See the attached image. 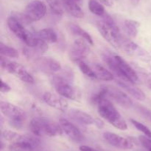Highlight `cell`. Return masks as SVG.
Masks as SVG:
<instances>
[{"instance_id":"d4e9b609","label":"cell","mask_w":151,"mask_h":151,"mask_svg":"<svg viewBox=\"0 0 151 151\" xmlns=\"http://www.w3.org/2000/svg\"><path fill=\"white\" fill-rule=\"evenodd\" d=\"M88 9L93 14L97 16H103L106 13L104 4L97 0H89L88 1Z\"/></svg>"},{"instance_id":"83f0119b","label":"cell","mask_w":151,"mask_h":151,"mask_svg":"<svg viewBox=\"0 0 151 151\" xmlns=\"http://www.w3.org/2000/svg\"><path fill=\"white\" fill-rule=\"evenodd\" d=\"M77 64H78L81 71L84 74V75H86V76L89 77V78H91L97 79V76H96L95 73H94L92 67L90 66L89 65H88V64L86 62H84L83 60L81 61V62H79Z\"/></svg>"},{"instance_id":"f35d334b","label":"cell","mask_w":151,"mask_h":151,"mask_svg":"<svg viewBox=\"0 0 151 151\" xmlns=\"http://www.w3.org/2000/svg\"><path fill=\"white\" fill-rule=\"evenodd\" d=\"M75 1H76L77 2L79 3V4H81V3L82 2V0H75Z\"/></svg>"},{"instance_id":"9a60e30c","label":"cell","mask_w":151,"mask_h":151,"mask_svg":"<svg viewBox=\"0 0 151 151\" xmlns=\"http://www.w3.org/2000/svg\"><path fill=\"white\" fill-rule=\"evenodd\" d=\"M108 96L120 106L130 108L133 106V101L130 96L116 87H109Z\"/></svg>"},{"instance_id":"8d00e7d4","label":"cell","mask_w":151,"mask_h":151,"mask_svg":"<svg viewBox=\"0 0 151 151\" xmlns=\"http://www.w3.org/2000/svg\"><path fill=\"white\" fill-rule=\"evenodd\" d=\"M94 124H95V125L100 129L103 128V126H104V123H103V121H101L100 119H99V118H96L95 123H94Z\"/></svg>"},{"instance_id":"484cf974","label":"cell","mask_w":151,"mask_h":151,"mask_svg":"<svg viewBox=\"0 0 151 151\" xmlns=\"http://www.w3.org/2000/svg\"><path fill=\"white\" fill-rule=\"evenodd\" d=\"M0 53L1 56L8 58H18L19 53L17 50L10 46L4 44L3 42L0 43Z\"/></svg>"},{"instance_id":"44dd1931","label":"cell","mask_w":151,"mask_h":151,"mask_svg":"<svg viewBox=\"0 0 151 151\" xmlns=\"http://www.w3.org/2000/svg\"><path fill=\"white\" fill-rule=\"evenodd\" d=\"M68 29L73 35L79 36L80 38L85 40L86 42H88L91 45L94 44V41H93L92 37L91 36V35L87 31H86L83 28H82L81 26L77 25V24L69 23Z\"/></svg>"},{"instance_id":"74e56055","label":"cell","mask_w":151,"mask_h":151,"mask_svg":"<svg viewBox=\"0 0 151 151\" xmlns=\"http://www.w3.org/2000/svg\"><path fill=\"white\" fill-rule=\"evenodd\" d=\"M140 1H141V0H131V3H132L134 5H137V4L139 3Z\"/></svg>"},{"instance_id":"6da1fadb","label":"cell","mask_w":151,"mask_h":151,"mask_svg":"<svg viewBox=\"0 0 151 151\" xmlns=\"http://www.w3.org/2000/svg\"><path fill=\"white\" fill-rule=\"evenodd\" d=\"M101 17V20L97 21L96 23V26L100 35L114 47L122 48L125 41L114 19L107 13Z\"/></svg>"},{"instance_id":"f546056e","label":"cell","mask_w":151,"mask_h":151,"mask_svg":"<svg viewBox=\"0 0 151 151\" xmlns=\"http://www.w3.org/2000/svg\"><path fill=\"white\" fill-rule=\"evenodd\" d=\"M131 122L137 130H139L140 132H142L145 136H147V137L150 138L151 139V130L147 127V126H145V124H143L142 123L138 121L137 120L133 119V118L131 119Z\"/></svg>"},{"instance_id":"7a4b0ae2","label":"cell","mask_w":151,"mask_h":151,"mask_svg":"<svg viewBox=\"0 0 151 151\" xmlns=\"http://www.w3.org/2000/svg\"><path fill=\"white\" fill-rule=\"evenodd\" d=\"M97 111L100 116L109 121L116 128L121 130L128 129L126 121L122 118L120 113L117 110L112 102L107 98L103 99L97 105Z\"/></svg>"},{"instance_id":"5bb4252c","label":"cell","mask_w":151,"mask_h":151,"mask_svg":"<svg viewBox=\"0 0 151 151\" xmlns=\"http://www.w3.org/2000/svg\"><path fill=\"white\" fill-rule=\"evenodd\" d=\"M43 99L49 106L62 112L66 111L69 107V104L66 99L58 94L57 95L50 92H46L43 95Z\"/></svg>"},{"instance_id":"4316f807","label":"cell","mask_w":151,"mask_h":151,"mask_svg":"<svg viewBox=\"0 0 151 151\" xmlns=\"http://www.w3.org/2000/svg\"><path fill=\"white\" fill-rule=\"evenodd\" d=\"M45 1L47 2L50 10L54 14L58 16H60L63 15L64 9L62 5L61 1H60L59 0H45Z\"/></svg>"},{"instance_id":"4fadbf2b","label":"cell","mask_w":151,"mask_h":151,"mask_svg":"<svg viewBox=\"0 0 151 151\" xmlns=\"http://www.w3.org/2000/svg\"><path fill=\"white\" fill-rule=\"evenodd\" d=\"M60 125L62 130L66 134V136L75 142H83L85 137L82 132L75 126L73 123L65 118H60Z\"/></svg>"},{"instance_id":"cb8c5ba5","label":"cell","mask_w":151,"mask_h":151,"mask_svg":"<svg viewBox=\"0 0 151 151\" xmlns=\"http://www.w3.org/2000/svg\"><path fill=\"white\" fill-rule=\"evenodd\" d=\"M140 24L134 19H126L124 22L125 33L131 37H136L138 34Z\"/></svg>"},{"instance_id":"d6986e66","label":"cell","mask_w":151,"mask_h":151,"mask_svg":"<svg viewBox=\"0 0 151 151\" xmlns=\"http://www.w3.org/2000/svg\"><path fill=\"white\" fill-rule=\"evenodd\" d=\"M63 9L69 14L75 18L81 19L84 16V12L80 6V4L75 0H60Z\"/></svg>"},{"instance_id":"4dcf8cb0","label":"cell","mask_w":151,"mask_h":151,"mask_svg":"<svg viewBox=\"0 0 151 151\" xmlns=\"http://www.w3.org/2000/svg\"><path fill=\"white\" fill-rule=\"evenodd\" d=\"M18 135H19V133L10 130H5L1 133V136H2L3 139L7 141H9V142H13L17 137Z\"/></svg>"},{"instance_id":"603a6c76","label":"cell","mask_w":151,"mask_h":151,"mask_svg":"<svg viewBox=\"0 0 151 151\" xmlns=\"http://www.w3.org/2000/svg\"><path fill=\"white\" fill-rule=\"evenodd\" d=\"M37 35L41 39L48 44L55 43L58 41L57 33L52 28H44V29L40 30Z\"/></svg>"},{"instance_id":"3957f363","label":"cell","mask_w":151,"mask_h":151,"mask_svg":"<svg viewBox=\"0 0 151 151\" xmlns=\"http://www.w3.org/2000/svg\"><path fill=\"white\" fill-rule=\"evenodd\" d=\"M29 130L33 135L41 137H53L60 136L63 133L60 124L39 117L31 120Z\"/></svg>"},{"instance_id":"9c48e42d","label":"cell","mask_w":151,"mask_h":151,"mask_svg":"<svg viewBox=\"0 0 151 151\" xmlns=\"http://www.w3.org/2000/svg\"><path fill=\"white\" fill-rule=\"evenodd\" d=\"M115 59L117 64L118 69L122 78L119 80L127 81V82L135 84L139 81V76L137 73L134 68L126 62L124 59H122L119 55L114 54Z\"/></svg>"},{"instance_id":"7402d4cb","label":"cell","mask_w":151,"mask_h":151,"mask_svg":"<svg viewBox=\"0 0 151 151\" xmlns=\"http://www.w3.org/2000/svg\"><path fill=\"white\" fill-rule=\"evenodd\" d=\"M91 67L95 73L97 79L105 81H112L114 79V74L106 68H104L103 65H99V64H94V65H91Z\"/></svg>"},{"instance_id":"e0dca14e","label":"cell","mask_w":151,"mask_h":151,"mask_svg":"<svg viewBox=\"0 0 151 151\" xmlns=\"http://www.w3.org/2000/svg\"><path fill=\"white\" fill-rule=\"evenodd\" d=\"M122 48H123V50H125L129 54L137 56V57L142 59V60L147 61H147L150 60L151 59L150 54L146 50H145L140 46H139L138 44L133 42V41H125Z\"/></svg>"},{"instance_id":"52a82bcc","label":"cell","mask_w":151,"mask_h":151,"mask_svg":"<svg viewBox=\"0 0 151 151\" xmlns=\"http://www.w3.org/2000/svg\"><path fill=\"white\" fill-rule=\"evenodd\" d=\"M47 6L41 0H32L27 4L24 13L30 23L39 21L45 16Z\"/></svg>"},{"instance_id":"d590c367","label":"cell","mask_w":151,"mask_h":151,"mask_svg":"<svg viewBox=\"0 0 151 151\" xmlns=\"http://www.w3.org/2000/svg\"><path fill=\"white\" fill-rule=\"evenodd\" d=\"M97 1H100V2L102 3L103 4H104V5H106V6H109V7L112 6L114 4L113 0H97Z\"/></svg>"},{"instance_id":"2e32d148","label":"cell","mask_w":151,"mask_h":151,"mask_svg":"<svg viewBox=\"0 0 151 151\" xmlns=\"http://www.w3.org/2000/svg\"><path fill=\"white\" fill-rule=\"evenodd\" d=\"M68 115L72 120L83 125H91L95 123L96 118L82 110L72 108L68 111Z\"/></svg>"},{"instance_id":"1f68e13d","label":"cell","mask_w":151,"mask_h":151,"mask_svg":"<svg viewBox=\"0 0 151 151\" xmlns=\"http://www.w3.org/2000/svg\"><path fill=\"white\" fill-rule=\"evenodd\" d=\"M139 142L147 150V151H151V139L150 138L146 136H139Z\"/></svg>"},{"instance_id":"ac0fdd59","label":"cell","mask_w":151,"mask_h":151,"mask_svg":"<svg viewBox=\"0 0 151 151\" xmlns=\"http://www.w3.org/2000/svg\"><path fill=\"white\" fill-rule=\"evenodd\" d=\"M117 83L119 85L124 89L125 92L128 93V95L132 96L135 99L139 101H144L146 99V96L144 92L139 88L137 87H134L131 83L127 82V81H122V80L117 79Z\"/></svg>"},{"instance_id":"277c9868","label":"cell","mask_w":151,"mask_h":151,"mask_svg":"<svg viewBox=\"0 0 151 151\" xmlns=\"http://www.w3.org/2000/svg\"><path fill=\"white\" fill-rule=\"evenodd\" d=\"M51 83L54 86L56 93L65 99L78 100L81 98V92L75 87L72 80L67 76L60 75L52 76Z\"/></svg>"},{"instance_id":"ffe728a7","label":"cell","mask_w":151,"mask_h":151,"mask_svg":"<svg viewBox=\"0 0 151 151\" xmlns=\"http://www.w3.org/2000/svg\"><path fill=\"white\" fill-rule=\"evenodd\" d=\"M48 43L41 40V42L33 47L26 46L23 49V53L27 58H38L42 56L47 50H48Z\"/></svg>"},{"instance_id":"7c38bea8","label":"cell","mask_w":151,"mask_h":151,"mask_svg":"<svg viewBox=\"0 0 151 151\" xmlns=\"http://www.w3.org/2000/svg\"><path fill=\"white\" fill-rule=\"evenodd\" d=\"M103 138L109 144L119 149L130 150L134 147V143L129 139L124 138L111 132H105L103 133Z\"/></svg>"},{"instance_id":"8992f818","label":"cell","mask_w":151,"mask_h":151,"mask_svg":"<svg viewBox=\"0 0 151 151\" xmlns=\"http://www.w3.org/2000/svg\"><path fill=\"white\" fill-rule=\"evenodd\" d=\"M1 68L7 72L13 74L22 81L29 84L34 83V78L26 68L21 64L16 62H12L6 59V57L1 56Z\"/></svg>"},{"instance_id":"5b68a950","label":"cell","mask_w":151,"mask_h":151,"mask_svg":"<svg viewBox=\"0 0 151 151\" xmlns=\"http://www.w3.org/2000/svg\"><path fill=\"white\" fill-rule=\"evenodd\" d=\"M0 109L1 113L10 119L12 127L16 129H19L22 127L23 121L26 118V113L23 109L4 101H1Z\"/></svg>"},{"instance_id":"ba28073f","label":"cell","mask_w":151,"mask_h":151,"mask_svg":"<svg viewBox=\"0 0 151 151\" xmlns=\"http://www.w3.org/2000/svg\"><path fill=\"white\" fill-rule=\"evenodd\" d=\"M41 142L36 136L19 134L13 141L12 147L24 151H35L39 147Z\"/></svg>"},{"instance_id":"e575fe53","label":"cell","mask_w":151,"mask_h":151,"mask_svg":"<svg viewBox=\"0 0 151 151\" xmlns=\"http://www.w3.org/2000/svg\"><path fill=\"white\" fill-rule=\"evenodd\" d=\"M79 149L81 151H98L96 149H94V148L87 146V145H82V146L80 147Z\"/></svg>"},{"instance_id":"30bf717a","label":"cell","mask_w":151,"mask_h":151,"mask_svg":"<svg viewBox=\"0 0 151 151\" xmlns=\"http://www.w3.org/2000/svg\"><path fill=\"white\" fill-rule=\"evenodd\" d=\"M35 68L46 73H55L61 70V65L54 58L40 56L34 60Z\"/></svg>"},{"instance_id":"d6a6232c","label":"cell","mask_w":151,"mask_h":151,"mask_svg":"<svg viewBox=\"0 0 151 151\" xmlns=\"http://www.w3.org/2000/svg\"><path fill=\"white\" fill-rule=\"evenodd\" d=\"M142 78L144 82L145 83L146 85L151 89V74L147 73L142 72Z\"/></svg>"},{"instance_id":"836d02e7","label":"cell","mask_w":151,"mask_h":151,"mask_svg":"<svg viewBox=\"0 0 151 151\" xmlns=\"http://www.w3.org/2000/svg\"><path fill=\"white\" fill-rule=\"evenodd\" d=\"M0 90H1V93H8L11 90V87L7 82H5V81L1 79V88H0Z\"/></svg>"},{"instance_id":"8fae6325","label":"cell","mask_w":151,"mask_h":151,"mask_svg":"<svg viewBox=\"0 0 151 151\" xmlns=\"http://www.w3.org/2000/svg\"><path fill=\"white\" fill-rule=\"evenodd\" d=\"M88 44H89L85 40H75L69 50V57L71 60L75 63H78L86 58L90 52Z\"/></svg>"},{"instance_id":"f1b7e54d","label":"cell","mask_w":151,"mask_h":151,"mask_svg":"<svg viewBox=\"0 0 151 151\" xmlns=\"http://www.w3.org/2000/svg\"><path fill=\"white\" fill-rule=\"evenodd\" d=\"M109 93V87H103L91 97V101L94 105H98L101 101L106 99Z\"/></svg>"}]
</instances>
